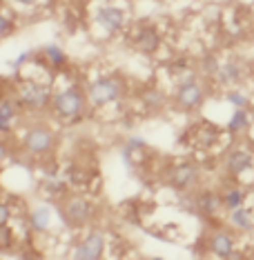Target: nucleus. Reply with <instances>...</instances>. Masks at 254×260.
Returning <instances> with one entry per match:
<instances>
[{
  "instance_id": "obj_1",
  "label": "nucleus",
  "mask_w": 254,
  "mask_h": 260,
  "mask_svg": "<svg viewBox=\"0 0 254 260\" xmlns=\"http://www.w3.org/2000/svg\"><path fill=\"white\" fill-rule=\"evenodd\" d=\"M123 85L118 78H98L90 85V98L94 105H107L121 98Z\"/></svg>"
},
{
  "instance_id": "obj_2",
  "label": "nucleus",
  "mask_w": 254,
  "mask_h": 260,
  "mask_svg": "<svg viewBox=\"0 0 254 260\" xmlns=\"http://www.w3.org/2000/svg\"><path fill=\"white\" fill-rule=\"evenodd\" d=\"M54 107L63 118H76L82 111V107H85V98H82V93L78 89L72 87V89H65L61 93H56Z\"/></svg>"
},
{
  "instance_id": "obj_3",
  "label": "nucleus",
  "mask_w": 254,
  "mask_h": 260,
  "mask_svg": "<svg viewBox=\"0 0 254 260\" xmlns=\"http://www.w3.org/2000/svg\"><path fill=\"white\" fill-rule=\"evenodd\" d=\"M22 143H25L27 151H32L38 156V153H47L51 149V145H54V134L45 127H34L25 134V140H22Z\"/></svg>"
},
{
  "instance_id": "obj_4",
  "label": "nucleus",
  "mask_w": 254,
  "mask_h": 260,
  "mask_svg": "<svg viewBox=\"0 0 254 260\" xmlns=\"http://www.w3.org/2000/svg\"><path fill=\"white\" fill-rule=\"evenodd\" d=\"M20 98H22V105L29 109H43L47 107L49 103V89L40 82H27L20 91Z\"/></svg>"
},
{
  "instance_id": "obj_5",
  "label": "nucleus",
  "mask_w": 254,
  "mask_h": 260,
  "mask_svg": "<svg viewBox=\"0 0 254 260\" xmlns=\"http://www.w3.org/2000/svg\"><path fill=\"white\" fill-rule=\"evenodd\" d=\"M105 251V238L100 234H90L85 240L76 247L74 258L78 260H98Z\"/></svg>"
},
{
  "instance_id": "obj_6",
  "label": "nucleus",
  "mask_w": 254,
  "mask_h": 260,
  "mask_svg": "<svg viewBox=\"0 0 254 260\" xmlns=\"http://www.w3.org/2000/svg\"><path fill=\"white\" fill-rule=\"evenodd\" d=\"M203 87L199 85L196 80H190V82H181L179 87V93H176V100H179L181 107L185 109H194L203 103Z\"/></svg>"
},
{
  "instance_id": "obj_7",
  "label": "nucleus",
  "mask_w": 254,
  "mask_h": 260,
  "mask_svg": "<svg viewBox=\"0 0 254 260\" xmlns=\"http://www.w3.org/2000/svg\"><path fill=\"white\" fill-rule=\"evenodd\" d=\"M96 20H98V25L103 27L105 31L114 34V31H118V29L123 27V22H125V14H123V9H118V7H103L96 14Z\"/></svg>"
},
{
  "instance_id": "obj_8",
  "label": "nucleus",
  "mask_w": 254,
  "mask_h": 260,
  "mask_svg": "<svg viewBox=\"0 0 254 260\" xmlns=\"http://www.w3.org/2000/svg\"><path fill=\"white\" fill-rule=\"evenodd\" d=\"M67 218H69V222H74V224H82V222H87L90 220V216H92V205L87 203V200H82V198H72L67 203Z\"/></svg>"
},
{
  "instance_id": "obj_9",
  "label": "nucleus",
  "mask_w": 254,
  "mask_h": 260,
  "mask_svg": "<svg viewBox=\"0 0 254 260\" xmlns=\"http://www.w3.org/2000/svg\"><path fill=\"white\" fill-rule=\"evenodd\" d=\"M196 178H199V167H194V165H179L172 174V185L176 189H187L196 182Z\"/></svg>"
},
{
  "instance_id": "obj_10",
  "label": "nucleus",
  "mask_w": 254,
  "mask_h": 260,
  "mask_svg": "<svg viewBox=\"0 0 254 260\" xmlns=\"http://www.w3.org/2000/svg\"><path fill=\"white\" fill-rule=\"evenodd\" d=\"M210 249L214 251L216 256H221V258H230L232 256V251H234V238L230 234H225V232L214 234L212 236V240H210Z\"/></svg>"
},
{
  "instance_id": "obj_11",
  "label": "nucleus",
  "mask_w": 254,
  "mask_h": 260,
  "mask_svg": "<svg viewBox=\"0 0 254 260\" xmlns=\"http://www.w3.org/2000/svg\"><path fill=\"white\" fill-rule=\"evenodd\" d=\"M252 167V156L243 149H236L228 156V169L230 174H243V171H247Z\"/></svg>"
},
{
  "instance_id": "obj_12",
  "label": "nucleus",
  "mask_w": 254,
  "mask_h": 260,
  "mask_svg": "<svg viewBox=\"0 0 254 260\" xmlns=\"http://www.w3.org/2000/svg\"><path fill=\"white\" fill-rule=\"evenodd\" d=\"M223 200L216 196L214 191H203L196 196V209L203 211V214H216L218 207H221Z\"/></svg>"
},
{
  "instance_id": "obj_13",
  "label": "nucleus",
  "mask_w": 254,
  "mask_h": 260,
  "mask_svg": "<svg viewBox=\"0 0 254 260\" xmlns=\"http://www.w3.org/2000/svg\"><path fill=\"white\" fill-rule=\"evenodd\" d=\"M218 80L225 82V85H234V82L241 80V76H243V69L239 67L236 62H230V64H223V67H218Z\"/></svg>"
},
{
  "instance_id": "obj_14",
  "label": "nucleus",
  "mask_w": 254,
  "mask_h": 260,
  "mask_svg": "<svg viewBox=\"0 0 254 260\" xmlns=\"http://www.w3.org/2000/svg\"><path fill=\"white\" fill-rule=\"evenodd\" d=\"M138 47L140 51H147V54H152V51H156L158 47V34L154 31V29H140L138 34Z\"/></svg>"
},
{
  "instance_id": "obj_15",
  "label": "nucleus",
  "mask_w": 254,
  "mask_h": 260,
  "mask_svg": "<svg viewBox=\"0 0 254 260\" xmlns=\"http://www.w3.org/2000/svg\"><path fill=\"white\" fill-rule=\"evenodd\" d=\"M51 224V211L47 207H38L32 214V227L36 232H47V227Z\"/></svg>"
},
{
  "instance_id": "obj_16",
  "label": "nucleus",
  "mask_w": 254,
  "mask_h": 260,
  "mask_svg": "<svg viewBox=\"0 0 254 260\" xmlns=\"http://www.w3.org/2000/svg\"><path fill=\"white\" fill-rule=\"evenodd\" d=\"M232 224L239 229H252V216H250V209H245V207H236L232 209Z\"/></svg>"
},
{
  "instance_id": "obj_17",
  "label": "nucleus",
  "mask_w": 254,
  "mask_h": 260,
  "mask_svg": "<svg viewBox=\"0 0 254 260\" xmlns=\"http://www.w3.org/2000/svg\"><path fill=\"white\" fill-rule=\"evenodd\" d=\"M250 125V118H247V111L245 109H236L234 111V116L230 118V132H234V134H239V132H243V129Z\"/></svg>"
},
{
  "instance_id": "obj_18",
  "label": "nucleus",
  "mask_w": 254,
  "mask_h": 260,
  "mask_svg": "<svg viewBox=\"0 0 254 260\" xmlns=\"http://www.w3.org/2000/svg\"><path fill=\"white\" fill-rule=\"evenodd\" d=\"M45 56L49 58V62L54 64V67H61V64H65V54H63V49L61 47H56V45H49V47H45Z\"/></svg>"
},
{
  "instance_id": "obj_19",
  "label": "nucleus",
  "mask_w": 254,
  "mask_h": 260,
  "mask_svg": "<svg viewBox=\"0 0 254 260\" xmlns=\"http://www.w3.org/2000/svg\"><path fill=\"white\" fill-rule=\"evenodd\" d=\"M223 203H225L228 209H236V207L243 205V191L241 189H230L225 193V198H223Z\"/></svg>"
},
{
  "instance_id": "obj_20",
  "label": "nucleus",
  "mask_w": 254,
  "mask_h": 260,
  "mask_svg": "<svg viewBox=\"0 0 254 260\" xmlns=\"http://www.w3.org/2000/svg\"><path fill=\"white\" fill-rule=\"evenodd\" d=\"M16 111L11 107V103H3L0 105V129H7L11 125V120H14Z\"/></svg>"
},
{
  "instance_id": "obj_21",
  "label": "nucleus",
  "mask_w": 254,
  "mask_h": 260,
  "mask_svg": "<svg viewBox=\"0 0 254 260\" xmlns=\"http://www.w3.org/2000/svg\"><path fill=\"white\" fill-rule=\"evenodd\" d=\"M143 100H145L147 107H161L165 98H163V93H158V91H147L143 96Z\"/></svg>"
},
{
  "instance_id": "obj_22",
  "label": "nucleus",
  "mask_w": 254,
  "mask_h": 260,
  "mask_svg": "<svg viewBox=\"0 0 254 260\" xmlns=\"http://www.w3.org/2000/svg\"><path fill=\"white\" fill-rule=\"evenodd\" d=\"M228 103H232L236 109H243L247 105V98L243 96V93H239V91H230L228 93Z\"/></svg>"
},
{
  "instance_id": "obj_23",
  "label": "nucleus",
  "mask_w": 254,
  "mask_h": 260,
  "mask_svg": "<svg viewBox=\"0 0 254 260\" xmlns=\"http://www.w3.org/2000/svg\"><path fill=\"white\" fill-rule=\"evenodd\" d=\"M203 72H205V74H216V72H218V62H216L214 56H208V58L203 60Z\"/></svg>"
},
{
  "instance_id": "obj_24",
  "label": "nucleus",
  "mask_w": 254,
  "mask_h": 260,
  "mask_svg": "<svg viewBox=\"0 0 254 260\" xmlns=\"http://www.w3.org/2000/svg\"><path fill=\"white\" fill-rule=\"evenodd\" d=\"M9 218H11V211H9V207L0 203V227H5V224L9 222Z\"/></svg>"
},
{
  "instance_id": "obj_25",
  "label": "nucleus",
  "mask_w": 254,
  "mask_h": 260,
  "mask_svg": "<svg viewBox=\"0 0 254 260\" xmlns=\"http://www.w3.org/2000/svg\"><path fill=\"white\" fill-rule=\"evenodd\" d=\"M134 149H145V140L129 138V140H127V151H134Z\"/></svg>"
},
{
  "instance_id": "obj_26",
  "label": "nucleus",
  "mask_w": 254,
  "mask_h": 260,
  "mask_svg": "<svg viewBox=\"0 0 254 260\" xmlns=\"http://www.w3.org/2000/svg\"><path fill=\"white\" fill-rule=\"evenodd\" d=\"M9 29H11V22L7 20V16L0 14V36H3V34H9Z\"/></svg>"
},
{
  "instance_id": "obj_27",
  "label": "nucleus",
  "mask_w": 254,
  "mask_h": 260,
  "mask_svg": "<svg viewBox=\"0 0 254 260\" xmlns=\"http://www.w3.org/2000/svg\"><path fill=\"white\" fill-rule=\"evenodd\" d=\"M27 58H29V54H22V56L18 58V60H16V62H14V69H20V64H22V62H25V60H27Z\"/></svg>"
},
{
  "instance_id": "obj_28",
  "label": "nucleus",
  "mask_w": 254,
  "mask_h": 260,
  "mask_svg": "<svg viewBox=\"0 0 254 260\" xmlns=\"http://www.w3.org/2000/svg\"><path fill=\"white\" fill-rule=\"evenodd\" d=\"M5 158H7V147H5L3 143H0V162H3Z\"/></svg>"
},
{
  "instance_id": "obj_29",
  "label": "nucleus",
  "mask_w": 254,
  "mask_h": 260,
  "mask_svg": "<svg viewBox=\"0 0 254 260\" xmlns=\"http://www.w3.org/2000/svg\"><path fill=\"white\" fill-rule=\"evenodd\" d=\"M18 3H22V5H34L36 0H18Z\"/></svg>"
}]
</instances>
